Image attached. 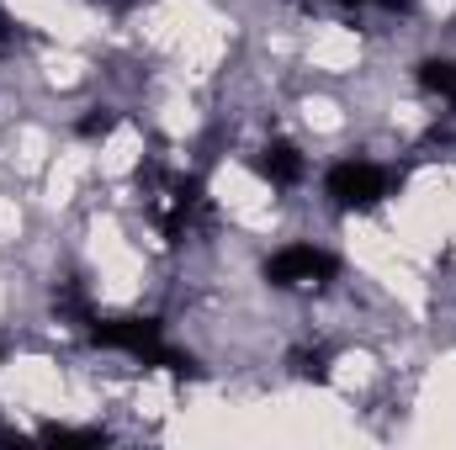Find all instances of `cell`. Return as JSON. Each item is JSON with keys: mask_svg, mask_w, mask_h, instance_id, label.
Masks as SVG:
<instances>
[{"mask_svg": "<svg viewBox=\"0 0 456 450\" xmlns=\"http://www.w3.org/2000/svg\"><path fill=\"white\" fill-rule=\"evenodd\" d=\"M419 85L436 91L441 101H452L456 107V64L452 59H430V64H419Z\"/></svg>", "mask_w": 456, "mask_h": 450, "instance_id": "5", "label": "cell"}, {"mask_svg": "<svg viewBox=\"0 0 456 450\" xmlns=\"http://www.w3.org/2000/svg\"><path fill=\"white\" fill-rule=\"evenodd\" d=\"M43 440H53V446H102L107 435L102 430H59L53 424V430H43Z\"/></svg>", "mask_w": 456, "mask_h": 450, "instance_id": "6", "label": "cell"}, {"mask_svg": "<svg viewBox=\"0 0 456 450\" xmlns=\"http://www.w3.org/2000/svg\"><path fill=\"white\" fill-rule=\"evenodd\" d=\"M387 186H393V175H387L382 165H371V159H340V165H330V175H324V191L335 197V207H345V213L377 207V202L387 197Z\"/></svg>", "mask_w": 456, "mask_h": 450, "instance_id": "2", "label": "cell"}, {"mask_svg": "<svg viewBox=\"0 0 456 450\" xmlns=\"http://www.w3.org/2000/svg\"><path fill=\"white\" fill-rule=\"evenodd\" d=\"M112 127H117V117H112V112H102V117H86V122H80V133H86V138H107Z\"/></svg>", "mask_w": 456, "mask_h": 450, "instance_id": "7", "label": "cell"}, {"mask_svg": "<svg viewBox=\"0 0 456 450\" xmlns=\"http://www.w3.org/2000/svg\"><path fill=\"white\" fill-rule=\"evenodd\" d=\"M335 270H340V260L330 249H314V244H287L265 260L271 286H324V281H335Z\"/></svg>", "mask_w": 456, "mask_h": 450, "instance_id": "3", "label": "cell"}, {"mask_svg": "<svg viewBox=\"0 0 456 450\" xmlns=\"http://www.w3.org/2000/svg\"><path fill=\"white\" fill-rule=\"evenodd\" d=\"M255 165H260V175H265L271 186H297V181H303V170H308V165H303V154H297L292 143H281V138H276V143H265Z\"/></svg>", "mask_w": 456, "mask_h": 450, "instance_id": "4", "label": "cell"}, {"mask_svg": "<svg viewBox=\"0 0 456 450\" xmlns=\"http://www.w3.org/2000/svg\"><path fill=\"white\" fill-rule=\"evenodd\" d=\"M91 339H96L102 350H122V355L143 360V366H170L175 376H191V360L175 355V350L165 344V334H159L154 318H112V324H91Z\"/></svg>", "mask_w": 456, "mask_h": 450, "instance_id": "1", "label": "cell"}]
</instances>
